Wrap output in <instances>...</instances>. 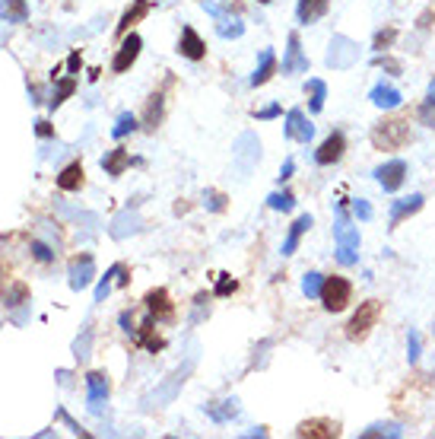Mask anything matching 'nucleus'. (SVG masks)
<instances>
[{
    "mask_svg": "<svg viewBox=\"0 0 435 439\" xmlns=\"http://www.w3.org/2000/svg\"><path fill=\"white\" fill-rule=\"evenodd\" d=\"M375 179H378V185L385 188L388 194L400 191V188H404V182H407V162H404V160L385 162V166L375 169Z\"/></svg>",
    "mask_w": 435,
    "mask_h": 439,
    "instance_id": "6e6552de",
    "label": "nucleus"
},
{
    "mask_svg": "<svg viewBox=\"0 0 435 439\" xmlns=\"http://www.w3.org/2000/svg\"><path fill=\"white\" fill-rule=\"evenodd\" d=\"M178 55L188 57V61H203V57H207V45H203V38L197 35L194 26H184V29H181V38H178Z\"/></svg>",
    "mask_w": 435,
    "mask_h": 439,
    "instance_id": "dca6fc26",
    "label": "nucleus"
},
{
    "mask_svg": "<svg viewBox=\"0 0 435 439\" xmlns=\"http://www.w3.org/2000/svg\"><path fill=\"white\" fill-rule=\"evenodd\" d=\"M321 287H324V274L308 271L305 277H302V293H305L308 299H321Z\"/></svg>",
    "mask_w": 435,
    "mask_h": 439,
    "instance_id": "72a5a7b5",
    "label": "nucleus"
},
{
    "mask_svg": "<svg viewBox=\"0 0 435 439\" xmlns=\"http://www.w3.org/2000/svg\"><path fill=\"white\" fill-rule=\"evenodd\" d=\"M429 99L435 102V77H432V80H429Z\"/></svg>",
    "mask_w": 435,
    "mask_h": 439,
    "instance_id": "603ef678",
    "label": "nucleus"
},
{
    "mask_svg": "<svg viewBox=\"0 0 435 439\" xmlns=\"http://www.w3.org/2000/svg\"><path fill=\"white\" fill-rule=\"evenodd\" d=\"M35 130H38V137H51V134H55V128H51L48 121H35Z\"/></svg>",
    "mask_w": 435,
    "mask_h": 439,
    "instance_id": "8fccbe9b",
    "label": "nucleus"
},
{
    "mask_svg": "<svg viewBox=\"0 0 435 439\" xmlns=\"http://www.w3.org/2000/svg\"><path fill=\"white\" fill-rule=\"evenodd\" d=\"M362 436L366 439H372V436H400V427H394V423H375V427H368Z\"/></svg>",
    "mask_w": 435,
    "mask_h": 439,
    "instance_id": "79ce46f5",
    "label": "nucleus"
},
{
    "mask_svg": "<svg viewBox=\"0 0 435 439\" xmlns=\"http://www.w3.org/2000/svg\"><path fill=\"white\" fill-rule=\"evenodd\" d=\"M312 213H302V217H295L293 220V226H289V233H286V242H283V255H295V248H299V242H302V235L312 229Z\"/></svg>",
    "mask_w": 435,
    "mask_h": 439,
    "instance_id": "aec40b11",
    "label": "nucleus"
},
{
    "mask_svg": "<svg viewBox=\"0 0 435 439\" xmlns=\"http://www.w3.org/2000/svg\"><path fill=\"white\" fill-rule=\"evenodd\" d=\"M368 99H372V106H375V109L391 111V109H397L400 102H404V96H400V89H397V87H391V83H378V87H372Z\"/></svg>",
    "mask_w": 435,
    "mask_h": 439,
    "instance_id": "a211bd4d",
    "label": "nucleus"
},
{
    "mask_svg": "<svg viewBox=\"0 0 435 439\" xmlns=\"http://www.w3.org/2000/svg\"><path fill=\"white\" fill-rule=\"evenodd\" d=\"M293 172H295V162H293V160H286V162H283V169H280V175H276V179H280V182H289V179H293Z\"/></svg>",
    "mask_w": 435,
    "mask_h": 439,
    "instance_id": "49530a36",
    "label": "nucleus"
},
{
    "mask_svg": "<svg viewBox=\"0 0 435 439\" xmlns=\"http://www.w3.org/2000/svg\"><path fill=\"white\" fill-rule=\"evenodd\" d=\"M153 322H156V318H153V316H147V322H143L140 328L134 331V338H137V344H140V347H147L149 353H159L162 347H166V338H159V334H156Z\"/></svg>",
    "mask_w": 435,
    "mask_h": 439,
    "instance_id": "5701e85b",
    "label": "nucleus"
},
{
    "mask_svg": "<svg viewBox=\"0 0 435 439\" xmlns=\"http://www.w3.org/2000/svg\"><path fill=\"white\" fill-rule=\"evenodd\" d=\"M92 277H96V258H92L89 252L77 255L74 261H70V290H86L92 284Z\"/></svg>",
    "mask_w": 435,
    "mask_h": 439,
    "instance_id": "9d476101",
    "label": "nucleus"
},
{
    "mask_svg": "<svg viewBox=\"0 0 435 439\" xmlns=\"http://www.w3.org/2000/svg\"><path fill=\"white\" fill-rule=\"evenodd\" d=\"M293 74H308V55L302 51L299 32H289L286 55H283V77H293Z\"/></svg>",
    "mask_w": 435,
    "mask_h": 439,
    "instance_id": "423d86ee",
    "label": "nucleus"
},
{
    "mask_svg": "<svg viewBox=\"0 0 435 439\" xmlns=\"http://www.w3.org/2000/svg\"><path fill=\"white\" fill-rule=\"evenodd\" d=\"M426 204L423 194H410V198H400L391 204V229H397L400 223H404L407 217H413V213H419Z\"/></svg>",
    "mask_w": 435,
    "mask_h": 439,
    "instance_id": "f3484780",
    "label": "nucleus"
},
{
    "mask_svg": "<svg viewBox=\"0 0 435 439\" xmlns=\"http://www.w3.org/2000/svg\"><path fill=\"white\" fill-rule=\"evenodd\" d=\"M410 140H413L410 118L391 115V118H381V121L372 128V147L375 150H400V147H407Z\"/></svg>",
    "mask_w": 435,
    "mask_h": 439,
    "instance_id": "f257e3e1",
    "label": "nucleus"
},
{
    "mask_svg": "<svg viewBox=\"0 0 435 439\" xmlns=\"http://www.w3.org/2000/svg\"><path fill=\"white\" fill-rule=\"evenodd\" d=\"M203 6H207V13L216 19V32H220V38H242L245 23H242L239 16H229L232 6H216V4H210V0Z\"/></svg>",
    "mask_w": 435,
    "mask_h": 439,
    "instance_id": "0eeeda50",
    "label": "nucleus"
},
{
    "mask_svg": "<svg viewBox=\"0 0 435 439\" xmlns=\"http://www.w3.org/2000/svg\"><path fill=\"white\" fill-rule=\"evenodd\" d=\"M299 436H308V439H337L340 436V423L331 421V417H312V421H302Z\"/></svg>",
    "mask_w": 435,
    "mask_h": 439,
    "instance_id": "4468645a",
    "label": "nucleus"
},
{
    "mask_svg": "<svg viewBox=\"0 0 435 439\" xmlns=\"http://www.w3.org/2000/svg\"><path fill=\"white\" fill-rule=\"evenodd\" d=\"M128 166H130V153L124 147H115V150H108V153L102 156V169H105V175H111V179L124 175V169Z\"/></svg>",
    "mask_w": 435,
    "mask_h": 439,
    "instance_id": "393cba45",
    "label": "nucleus"
},
{
    "mask_svg": "<svg viewBox=\"0 0 435 439\" xmlns=\"http://www.w3.org/2000/svg\"><path fill=\"white\" fill-rule=\"evenodd\" d=\"M80 64H83L80 51H74V55H70V61H67V67H70V70H74V74H77V70H80Z\"/></svg>",
    "mask_w": 435,
    "mask_h": 439,
    "instance_id": "3c124183",
    "label": "nucleus"
},
{
    "mask_svg": "<svg viewBox=\"0 0 435 439\" xmlns=\"http://www.w3.org/2000/svg\"><path fill=\"white\" fill-rule=\"evenodd\" d=\"M121 328L130 334V328H134V312H128V309L121 312ZM134 331H137V328H134Z\"/></svg>",
    "mask_w": 435,
    "mask_h": 439,
    "instance_id": "09e8293b",
    "label": "nucleus"
},
{
    "mask_svg": "<svg viewBox=\"0 0 435 439\" xmlns=\"http://www.w3.org/2000/svg\"><path fill=\"white\" fill-rule=\"evenodd\" d=\"M327 10H331V0H299L295 19H299L302 26H312V23H318Z\"/></svg>",
    "mask_w": 435,
    "mask_h": 439,
    "instance_id": "6ab92c4d",
    "label": "nucleus"
},
{
    "mask_svg": "<svg viewBox=\"0 0 435 439\" xmlns=\"http://www.w3.org/2000/svg\"><path fill=\"white\" fill-rule=\"evenodd\" d=\"M108 391H111L108 376H105L102 369L89 372V376H86V404H89L92 414H98V411H102V404L108 401Z\"/></svg>",
    "mask_w": 435,
    "mask_h": 439,
    "instance_id": "9b49d317",
    "label": "nucleus"
},
{
    "mask_svg": "<svg viewBox=\"0 0 435 439\" xmlns=\"http://www.w3.org/2000/svg\"><path fill=\"white\" fill-rule=\"evenodd\" d=\"M74 93H77V80H74V77H64V80L55 83V93H51L48 106H51V109H61Z\"/></svg>",
    "mask_w": 435,
    "mask_h": 439,
    "instance_id": "c756f323",
    "label": "nucleus"
},
{
    "mask_svg": "<svg viewBox=\"0 0 435 439\" xmlns=\"http://www.w3.org/2000/svg\"><path fill=\"white\" fill-rule=\"evenodd\" d=\"M118 267H121V265H111L108 271H105V277L98 280V287H96V303H105V299H108V290H111V277H115V274H118Z\"/></svg>",
    "mask_w": 435,
    "mask_h": 439,
    "instance_id": "e433bc0d",
    "label": "nucleus"
},
{
    "mask_svg": "<svg viewBox=\"0 0 435 439\" xmlns=\"http://www.w3.org/2000/svg\"><path fill=\"white\" fill-rule=\"evenodd\" d=\"M344 153H346V137H344V130H334V134H327L324 143L315 150V162H318V166H334V162L344 160Z\"/></svg>",
    "mask_w": 435,
    "mask_h": 439,
    "instance_id": "1a4fd4ad",
    "label": "nucleus"
},
{
    "mask_svg": "<svg viewBox=\"0 0 435 439\" xmlns=\"http://www.w3.org/2000/svg\"><path fill=\"white\" fill-rule=\"evenodd\" d=\"M162 115H166V93H153L149 96V102H147V115H143V128L149 130V134H153L156 128H159L162 124Z\"/></svg>",
    "mask_w": 435,
    "mask_h": 439,
    "instance_id": "b1692460",
    "label": "nucleus"
},
{
    "mask_svg": "<svg viewBox=\"0 0 435 439\" xmlns=\"http://www.w3.org/2000/svg\"><path fill=\"white\" fill-rule=\"evenodd\" d=\"M375 64H378L381 70H391L394 77H397V74H404V64H400L397 57H391V55H388V51H385V55H378V57H375Z\"/></svg>",
    "mask_w": 435,
    "mask_h": 439,
    "instance_id": "a19ab883",
    "label": "nucleus"
},
{
    "mask_svg": "<svg viewBox=\"0 0 435 439\" xmlns=\"http://www.w3.org/2000/svg\"><path fill=\"white\" fill-rule=\"evenodd\" d=\"M203 204H207V211L222 213L226 211V204H229V198L222 191H216V188H207V191H203Z\"/></svg>",
    "mask_w": 435,
    "mask_h": 439,
    "instance_id": "f704fd0d",
    "label": "nucleus"
},
{
    "mask_svg": "<svg viewBox=\"0 0 435 439\" xmlns=\"http://www.w3.org/2000/svg\"><path fill=\"white\" fill-rule=\"evenodd\" d=\"M235 290H239V284L232 280V274H220V277H216V287H213L216 296H232Z\"/></svg>",
    "mask_w": 435,
    "mask_h": 439,
    "instance_id": "4c0bfd02",
    "label": "nucleus"
},
{
    "mask_svg": "<svg viewBox=\"0 0 435 439\" xmlns=\"http://www.w3.org/2000/svg\"><path fill=\"white\" fill-rule=\"evenodd\" d=\"M381 312H385L381 299H366V303H359V309H356L353 318L346 322V338L353 340V344H362V340L372 334L375 325H378Z\"/></svg>",
    "mask_w": 435,
    "mask_h": 439,
    "instance_id": "7ed1b4c3",
    "label": "nucleus"
},
{
    "mask_svg": "<svg viewBox=\"0 0 435 439\" xmlns=\"http://www.w3.org/2000/svg\"><path fill=\"white\" fill-rule=\"evenodd\" d=\"M149 10H153V4H149V0H134V4H130L128 10H124L121 23H118V29H115V32H118V38H121V35H128V32H130V26H137V23H140V19L147 16Z\"/></svg>",
    "mask_w": 435,
    "mask_h": 439,
    "instance_id": "412c9836",
    "label": "nucleus"
},
{
    "mask_svg": "<svg viewBox=\"0 0 435 439\" xmlns=\"http://www.w3.org/2000/svg\"><path fill=\"white\" fill-rule=\"evenodd\" d=\"M57 188H61V191H80L83 188V162L64 166L61 175H57Z\"/></svg>",
    "mask_w": 435,
    "mask_h": 439,
    "instance_id": "a878e982",
    "label": "nucleus"
},
{
    "mask_svg": "<svg viewBox=\"0 0 435 439\" xmlns=\"http://www.w3.org/2000/svg\"><path fill=\"white\" fill-rule=\"evenodd\" d=\"M267 207H270V211H293V207H295V198H293L289 191H273V194L267 198Z\"/></svg>",
    "mask_w": 435,
    "mask_h": 439,
    "instance_id": "c9c22d12",
    "label": "nucleus"
},
{
    "mask_svg": "<svg viewBox=\"0 0 435 439\" xmlns=\"http://www.w3.org/2000/svg\"><path fill=\"white\" fill-rule=\"evenodd\" d=\"M353 213H356V220H362V223H368V220L375 217L372 204H368L366 198H356V201H353Z\"/></svg>",
    "mask_w": 435,
    "mask_h": 439,
    "instance_id": "37998d69",
    "label": "nucleus"
},
{
    "mask_svg": "<svg viewBox=\"0 0 435 439\" xmlns=\"http://www.w3.org/2000/svg\"><path fill=\"white\" fill-rule=\"evenodd\" d=\"M349 303H353V284H349L346 277H340V274L324 277V287H321V306L337 316V312H344Z\"/></svg>",
    "mask_w": 435,
    "mask_h": 439,
    "instance_id": "20e7f679",
    "label": "nucleus"
},
{
    "mask_svg": "<svg viewBox=\"0 0 435 439\" xmlns=\"http://www.w3.org/2000/svg\"><path fill=\"white\" fill-rule=\"evenodd\" d=\"M258 4H273V0H258Z\"/></svg>",
    "mask_w": 435,
    "mask_h": 439,
    "instance_id": "864d4df0",
    "label": "nucleus"
},
{
    "mask_svg": "<svg viewBox=\"0 0 435 439\" xmlns=\"http://www.w3.org/2000/svg\"><path fill=\"white\" fill-rule=\"evenodd\" d=\"M134 130H137V115L121 111V115H118V121H115V128H111V137H115V140H124V137L134 134Z\"/></svg>",
    "mask_w": 435,
    "mask_h": 439,
    "instance_id": "473e14b6",
    "label": "nucleus"
},
{
    "mask_svg": "<svg viewBox=\"0 0 435 439\" xmlns=\"http://www.w3.org/2000/svg\"><path fill=\"white\" fill-rule=\"evenodd\" d=\"M32 255H35V261H42V265H51V261H55V252H51L45 242H32Z\"/></svg>",
    "mask_w": 435,
    "mask_h": 439,
    "instance_id": "c03bdc74",
    "label": "nucleus"
},
{
    "mask_svg": "<svg viewBox=\"0 0 435 439\" xmlns=\"http://www.w3.org/2000/svg\"><path fill=\"white\" fill-rule=\"evenodd\" d=\"M140 48H143V38L137 35V32L124 35V42L118 45L115 57H111V70H115V74H128V70L137 64V57H140Z\"/></svg>",
    "mask_w": 435,
    "mask_h": 439,
    "instance_id": "39448f33",
    "label": "nucleus"
},
{
    "mask_svg": "<svg viewBox=\"0 0 435 439\" xmlns=\"http://www.w3.org/2000/svg\"><path fill=\"white\" fill-rule=\"evenodd\" d=\"M143 309H147V316H153L156 322H162V318H172L175 316V306H172V296H169V290H149L147 296H143Z\"/></svg>",
    "mask_w": 435,
    "mask_h": 439,
    "instance_id": "2eb2a0df",
    "label": "nucleus"
},
{
    "mask_svg": "<svg viewBox=\"0 0 435 439\" xmlns=\"http://www.w3.org/2000/svg\"><path fill=\"white\" fill-rule=\"evenodd\" d=\"M305 96H308V111L318 115V111L324 109V99H327V83L318 80V77H312V80L305 83Z\"/></svg>",
    "mask_w": 435,
    "mask_h": 439,
    "instance_id": "bb28decb",
    "label": "nucleus"
},
{
    "mask_svg": "<svg viewBox=\"0 0 435 439\" xmlns=\"http://www.w3.org/2000/svg\"><path fill=\"white\" fill-rule=\"evenodd\" d=\"M417 118H419V124H426V128H432V130H435V102H432V99H426L423 106L417 109Z\"/></svg>",
    "mask_w": 435,
    "mask_h": 439,
    "instance_id": "58836bf2",
    "label": "nucleus"
},
{
    "mask_svg": "<svg viewBox=\"0 0 435 439\" xmlns=\"http://www.w3.org/2000/svg\"><path fill=\"white\" fill-rule=\"evenodd\" d=\"M273 74H276V55H273V48H264L258 67H254V74L248 83H252V87H264V83L273 80Z\"/></svg>",
    "mask_w": 435,
    "mask_h": 439,
    "instance_id": "4be33fe9",
    "label": "nucleus"
},
{
    "mask_svg": "<svg viewBox=\"0 0 435 439\" xmlns=\"http://www.w3.org/2000/svg\"><path fill=\"white\" fill-rule=\"evenodd\" d=\"M334 239H337V261L344 267H353L359 261V226L346 217V204H340V217L334 223Z\"/></svg>",
    "mask_w": 435,
    "mask_h": 439,
    "instance_id": "f03ea898",
    "label": "nucleus"
},
{
    "mask_svg": "<svg viewBox=\"0 0 435 439\" xmlns=\"http://www.w3.org/2000/svg\"><path fill=\"white\" fill-rule=\"evenodd\" d=\"M432 19H435V10H426L423 16L417 19V26H419V29H432Z\"/></svg>",
    "mask_w": 435,
    "mask_h": 439,
    "instance_id": "de8ad7c7",
    "label": "nucleus"
},
{
    "mask_svg": "<svg viewBox=\"0 0 435 439\" xmlns=\"http://www.w3.org/2000/svg\"><path fill=\"white\" fill-rule=\"evenodd\" d=\"M26 299H29V287H26L23 280H13V284L4 287V306L16 309V306H23Z\"/></svg>",
    "mask_w": 435,
    "mask_h": 439,
    "instance_id": "7c9ffc66",
    "label": "nucleus"
},
{
    "mask_svg": "<svg viewBox=\"0 0 435 439\" xmlns=\"http://www.w3.org/2000/svg\"><path fill=\"white\" fill-rule=\"evenodd\" d=\"M203 411L210 414V421L226 423V421H232V417L239 414V401H235V398H229V401H220V404H203Z\"/></svg>",
    "mask_w": 435,
    "mask_h": 439,
    "instance_id": "c85d7f7f",
    "label": "nucleus"
},
{
    "mask_svg": "<svg viewBox=\"0 0 435 439\" xmlns=\"http://www.w3.org/2000/svg\"><path fill=\"white\" fill-rule=\"evenodd\" d=\"M394 42H397V26H385V29L375 32L372 51H375V55H385L388 48H394Z\"/></svg>",
    "mask_w": 435,
    "mask_h": 439,
    "instance_id": "2f4dec72",
    "label": "nucleus"
},
{
    "mask_svg": "<svg viewBox=\"0 0 435 439\" xmlns=\"http://www.w3.org/2000/svg\"><path fill=\"white\" fill-rule=\"evenodd\" d=\"M286 137L289 140H295V143H308L315 137V124L305 118V111L302 109H289L286 111Z\"/></svg>",
    "mask_w": 435,
    "mask_h": 439,
    "instance_id": "ddd939ff",
    "label": "nucleus"
},
{
    "mask_svg": "<svg viewBox=\"0 0 435 439\" xmlns=\"http://www.w3.org/2000/svg\"><path fill=\"white\" fill-rule=\"evenodd\" d=\"M419 353H423V340H419L417 331H410V334H407V360H410V363H417Z\"/></svg>",
    "mask_w": 435,
    "mask_h": 439,
    "instance_id": "ea45409f",
    "label": "nucleus"
},
{
    "mask_svg": "<svg viewBox=\"0 0 435 439\" xmlns=\"http://www.w3.org/2000/svg\"><path fill=\"white\" fill-rule=\"evenodd\" d=\"M432 331H435V328H432Z\"/></svg>",
    "mask_w": 435,
    "mask_h": 439,
    "instance_id": "5fc2aeb1",
    "label": "nucleus"
},
{
    "mask_svg": "<svg viewBox=\"0 0 435 439\" xmlns=\"http://www.w3.org/2000/svg\"><path fill=\"white\" fill-rule=\"evenodd\" d=\"M280 115V106H276V102H270L267 109H258L254 111V118H261V121H270V118H276Z\"/></svg>",
    "mask_w": 435,
    "mask_h": 439,
    "instance_id": "a18cd8bd",
    "label": "nucleus"
},
{
    "mask_svg": "<svg viewBox=\"0 0 435 439\" xmlns=\"http://www.w3.org/2000/svg\"><path fill=\"white\" fill-rule=\"evenodd\" d=\"M0 16H4V23H26L29 4L26 0H0Z\"/></svg>",
    "mask_w": 435,
    "mask_h": 439,
    "instance_id": "cd10ccee",
    "label": "nucleus"
},
{
    "mask_svg": "<svg viewBox=\"0 0 435 439\" xmlns=\"http://www.w3.org/2000/svg\"><path fill=\"white\" fill-rule=\"evenodd\" d=\"M359 57V48H356V42H349L346 35H337L331 42V51H327V67L334 70H344L349 64Z\"/></svg>",
    "mask_w": 435,
    "mask_h": 439,
    "instance_id": "f8f14e48",
    "label": "nucleus"
}]
</instances>
